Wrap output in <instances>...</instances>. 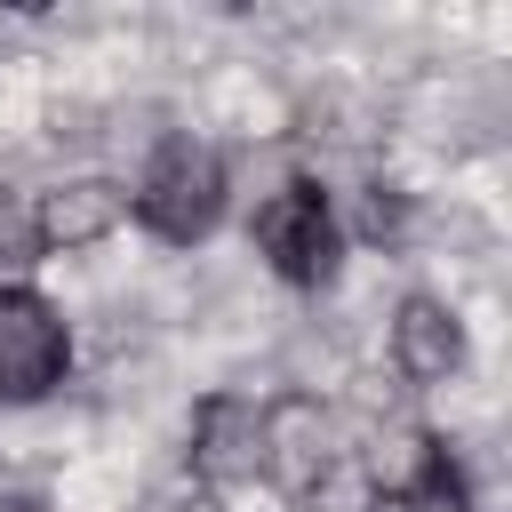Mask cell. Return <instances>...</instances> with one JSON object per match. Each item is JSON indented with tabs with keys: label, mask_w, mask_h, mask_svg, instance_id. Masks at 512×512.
Returning a JSON list of instances; mask_svg holds the SVG:
<instances>
[{
	"label": "cell",
	"mask_w": 512,
	"mask_h": 512,
	"mask_svg": "<svg viewBox=\"0 0 512 512\" xmlns=\"http://www.w3.org/2000/svg\"><path fill=\"white\" fill-rule=\"evenodd\" d=\"M136 216L160 232V240H200L216 216H224V160L200 144V136H168L136 184Z\"/></svg>",
	"instance_id": "cell-1"
},
{
	"label": "cell",
	"mask_w": 512,
	"mask_h": 512,
	"mask_svg": "<svg viewBox=\"0 0 512 512\" xmlns=\"http://www.w3.org/2000/svg\"><path fill=\"white\" fill-rule=\"evenodd\" d=\"M72 360V336L48 296L0 288V400H40Z\"/></svg>",
	"instance_id": "cell-2"
},
{
	"label": "cell",
	"mask_w": 512,
	"mask_h": 512,
	"mask_svg": "<svg viewBox=\"0 0 512 512\" xmlns=\"http://www.w3.org/2000/svg\"><path fill=\"white\" fill-rule=\"evenodd\" d=\"M32 256H40V216H32L24 192L0 184V272H24Z\"/></svg>",
	"instance_id": "cell-6"
},
{
	"label": "cell",
	"mask_w": 512,
	"mask_h": 512,
	"mask_svg": "<svg viewBox=\"0 0 512 512\" xmlns=\"http://www.w3.org/2000/svg\"><path fill=\"white\" fill-rule=\"evenodd\" d=\"M120 208H128V200H120L112 184H96V176H88V184H64V192H48V200L32 208V216H40V248H88V240H104V232L120 224Z\"/></svg>",
	"instance_id": "cell-4"
},
{
	"label": "cell",
	"mask_w": 512,
	"mask_h": 512,
	"mask_svg": "<svg viewBox=\"0 0 512 512\" xmlns=\"http://www.w3.org/2000/svg\"><path fill=\"white\" fill-rule=\"evenodd\" d=\"M176 512H208V496H192V504H176Z\"/></svg>",
	"instance_id": "cell-7"
},
{
	"label": "cell",
	"mask_w": 512,
	"mask_h": 512,
	"mask_svg": "<svg viewBox=\"0 0 512 512\" xmlns=\"http://www.w3.org/2000/svg\"><path fill=\"white\" fill-rule=\"evenodd\" d=\"M256 248L272 256L280 280L320 288V280L336 272V216H328L320 184H288V192H272L264 216H256Z\"/></svg>",
	"instance_id": "cell-3"
},
{
	"label": "cell",
	"mask_w": 512,
	"mask_h": 512,
	"mask_svg": "<svg viewBox=\"0 0 512 512\" xmlns=\"http://www.w3.org/2000/svg\"><path fill=\"white\" fill-rule=\"evenodd\" d=\"M0 512H48V504H0Z\"/></svg>",
	"instance_id": "cell-8"
},
{
	"label": "cell",
	"mask_w": 512,
	"mask_h": 512,
	"mask_svg": "<svg viewBox=\"0 0 512 512\" xmlns=\"http://www.w3.org/2000/svg\"><path fill=\"white\" fill-rule=\"evenodd\" d=\"M456 360H464L456 320H448L432 296H408V312H400V368H408L416 384H440V376H456Z\"/></svg>",
	"instance_id": "cell-5"
}]
</instances>
